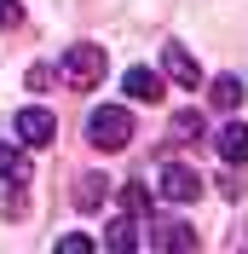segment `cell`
<instances>
[{
  "label": "cell",
  "instance_id": "1",
  "mask_svg": "<svg viewBox=\"0 0 248 254\" xmlns=\"http://www.w3.org/2000/svg\"><path fill=\"white\" fill-rule=\"evenodd\" d=\"M127 139H133V116H127L122 104H98V110L87 116V144H93V150H122Z\"/></svg>",
  "mask_w": 248,
  "mask_h": 254
},
{
  "label": "cell",
  "instance_id": "2",
  "mask_svg": "<svg viewBox=\"0 0 248 254\" xmlns=\"http://www.w3.org/2000/svg\"><path fill=\"white\" fill-rule=\"evenodd\" d=\"M58 69H63V81H69L75 93H93L98 81H104V69H110V64H104V47L81 41V47H69V52H63V64H58Z\"/></svg>",
  "mask_w": 248,
  "mask_h": 254
},
{
  "label": "cell",
  "instance_id": "3",
  "mask_svg": "<svg viewBox=\"0 0 248 254\" xmlns=\"http://www.w3.org/2000/svg\"><path fill=\"white\" fill-rule=\"evenodd\" d=\"M156 190H162V196H168V202H196L202 196V174L196 168H185V162H162V174H156Z\"/></svg>",
  "mask_w": 248,
  "mask_h": 254
},
{
  "label": "cell",
  "instance_id": "4",
  "mask_svg": "<svg viewBox=\"0 0 248 254\" xmlns=\"http://www.w3.org/2000/svg\"><path fill=\"white\" fill-rule=\"evenodd\" d=\"M58 139V122H52V110H41V104H23L17 110V144H29V150H41V144Z\"/></svg>",
  "mask_w": 248,
  "mask_h": 254
},
{
  "label": "cell",
  "instance_id": "5",
  "mask_svg": "<svg viewBox=\"0 0 248 254\" xmlns=\"http://www.w3.org/2000/svg\"><path fill=\"white\" fill-rule=\"evenodd\" d=\"M122 87H127V98H133V104H156V98H162V87H168V75H162V69H150V64H139V69H127V75H122Z\"/></svg>",
  "mask_w": 248,
  "mask_h": 254
},
{
  "label": "cell",
  "instance_id": "6",
  "mask_svg": "<svg viewBox=\"0 0 248 254\" xmlns=\"http://www.w3.org/2000/svg\"><path fill=\"white\" fill-rule=\"evenodd\" d=\"M219 162L225 168H248V122H225L219 127Z\"/></svg>",
  "mask_w": 248,
  "mask_h": 254
},
{
  "label": "cell",
  "instance_id": "7",
  "mask_svg": "<svg viewBox=\"0 0 248 254\" xmlns=\"http://www.w3.org/2000/svg\"><path fill=\"white\" fill-rule=\"evenodd\" d=\"M162 69H168V81H179V87H196V81H202L196 58H190L179 41H168V47H162Z\"/></svg>",
  "mask_w": 248,
  "mask_h": 254
},
{
  "label": "cell",
  "instance_id": "8",
  "mask_svg": "<svg viewBox=\"0 0 248 254\" xmlns=\"http://www.w3.org/2000/svg\"><path fill=\"white\" fill-rule=\"evenodd\" d=\"M104 202H110V179L104 174H87L75 185V214H104Z\"/></svg>",
  "mask_w": 248,
  "mask_h": 254
},
{
  "label": "cell",
  "instance_id": "9",
  "mask_svg": "<svg viewBox=\"0 0 248 254\" xmlns=\"http://www.w3.org/2000/svg\"><path fill=\"white\" fill-rule=\"evenodd\" d=\"M104 249H116V254H133V249H139V214L110 220V225H104Z\"/></svg>",
  "mask_w": 248,
  "mask_h": 254
},
{
  "label": "cell",
  "instance_id": "10",
  "mask_svg": "<svg viewBox=\"0 0 248 254\" xmlns=\"http://www.w3.org/2000/svg\"><path fill=\"white\" fill-rule=\"evenodd\" d=\"M0 179H12V185L29 179V144H0Z\"/></svg>",
  "mask_w": 248,
  "mask_h": 254
},
{
  "label": "cell",
  "instance_id": "11",
  "mask_svg": "<svg viewBox=\"0 0 248 254\" xmlns=\"http://www.w3.org/2000/svg\"><path fill=\"white\" fill-rule=\"evenodd\" d=\"M208 98H214V110H219V116L243 110V81H237V75H219L214 87H208Z\"/></svg>",
  "mask_w": 248,
  "mask_h": 254
},
{
  "label": "cell",
  "instance_id": "12",
  "mask_svg": "<svg viewBox=\"0 0 248 254\" xmlns=\"http://www.w3.org/2000/svg\"><path fill=\"white\" fill-rule=\"evenodd\" d=\"M150 243H162V249H196V231L190 225H156Z\"/></svg>",
  "mask_w": 248,
  "mask_h": 254
},
{
  "label": "cell",
  "instance_id": "13",
  "mask_svg": "<svg viewBox=\"0 0 248 254\" xmlns=\"http://www.w3.org/2000/svg\"><path fill=\"white\" fill-rule=\"evenodd\" d=\"M144 202H150V185H144V179L122 185V214H144Z\"/></svg>",
  "mask_w": 248,
  "mask_h": 254
},
{
  "label": "cell",
  "instance_id": "14",
  "mask_svg": "<svg viewBox=\"0 0 248 254\" xmlns=\"http://www.w3.org/2000/svg\"><path fill=\"white\" fill-rule=\"evenodd\" d=\"M173 139H202V116L196 110H179L173 116Z\"/></svg>",
  "mask_w": 248,
  "mask_h": 254
},
{
  "label": "cell",
  "instance_id": "15",
  "mask_svg": "<svg viewBox=\"0 0 248 254\" xmlns=\"http://www.w3.org/2000/svg\"><path fill=\"white\" fill-rule=\"evenodd\" d=\"M23 81H29V93H47L58 75H52V64H29V75H23Z\"/></svg>",
  "mask_w": 248,
  "mask_h": 254
},
{
  "label": "cell",
  "instance_id": "16",
  "mask_svg": "<svg viewBox=\"0 0 248 254\" xmlns=\"http://www.w3.org/2000/svg\"><path fill=\"white\" fill-rule=\"evenodd\" d=\"M58 249H63V254H93V237H87V231H63Z\"/></svg>",
  "mask_w": 248,
  "mask_h": 254
},
{
  "label": "cell",
  "instance_id": "17",
  "mask_svg": "<svg viewBox=\"0 0 248 254\" xmlns=\"http://www.w3.org/2000/svg\"><path fill=\"white\" fill-rule=\"evenodd\" d=\"M0 214H6V220H23V214H29V202H23V185H17V190H6Z\"/></svg>",
  "mask_w": 248,
  "mask_h": 254
},
{
  "label": "cell",
  "instance_id": "18",
  "mask_svg": "<svg viewBox=\"0 0 248 254\" xmlns=\"http://www.w3.org/2000/svg\"><path fill=\"white\" fill-rule=\"evenodd\" d=\"M0 23L6 29H23V0H0Z\"/></svg>",
  "mask_w": 248,
  "mask_h": 254
}]
</instances>
